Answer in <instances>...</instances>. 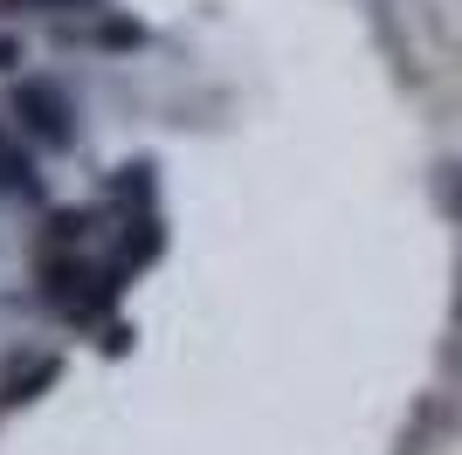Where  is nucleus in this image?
Here are the masks:
<instances>
[{"mask_svg":"<svg viewBox=\"0 0 462 455\" xmlns=\"http://www.w3.org/2000/svg\"><path fill=\"white\" fill-rule=\"evenodd\" d=\"M132 290V269L90 248H49L35 255V303L49 318H62L69 331H104L117 318V303Z\"/></svg>","mask_w":462,"mask_h":455,"instance_id":"1","label":"nucleus"},{"mask_svg":"<svg viewBox=\"0 0 462 455\" xmlns=\"http://www.w3.org/2000/svg\"><path fill=\"white\" fill-rule=\"evenodd\" d=\"M7 117H14V132L42 152V159H56V152L77 145V97L62 90L56 76H14V90H7Z\"/></svg>","mask_w":462,"mask_h":455,"instance_id":"2","label":"nucleus"},{"mask_svg":"<svg viewBox=\"0 0 462 455\" xmlns=\"http://www.w3.org/2000/svg\"><path fill=\"white\" fill-rule=\"evenodd\" d=\"M97 235H111V208L104 200H83V208H42V228L28 235V255H49V248H90Z\"/></svg>","mask_w":462,"mask_h":455,"instance_id":"3","label":"nucleus"},{"mask_svg":"<svg viewBox=\"0 0 462 455\" xmlns=\"http://www.w3.org/2000/svg\"><path fill=\"white\" fill-rule=\"evenodd\" d=\"M159 255H166V214H159V208L111 214V263H125L138 276V269H152Z\"/></svg>","mask_w":462,"mask_h":455,"instance_id":"4","label":"nucleus"},{"mask_svg":"<svg viewBox=\"0 0 462 455\" xmlns=\"http://www.w3.org/2000/svg\"><path fill=\"white\" fill-rule=\"evenodd\" d=\"M0 193L7 200H28V208H49V172H42V152L14 132V125H0Z\"/></svg>","mask_w":462,"mask_h":455,"instance_id":"5","label":"nucleus"},{"mask_svg":"<svg viewBox=\"0 0 462 455\" xmlns=\"http://www.w3.org/2000/svg\"><path fill=\"white\" fill-rule=\"evenodd\" d=\"M62 379V352H49V345H21L14 359H7V373H0V407H28V400H42L49 386Z\"/></svg>","mask_w":462,"mask_h":455,"instance_id":"6","label":"nucleus"},{"mask_svg":"<svg viewBox=\"0 0 462 455\" xmlns=\"http://www.w3.org/2000/svg\"><path fill=\"white\" fill-rule=\"evenodd\" d=\"M97 200H104L111 214L159 208V166H152V159H117V166L97 180Z\"/></svg>","mask_w":462,"mask_h":455,"instance_id":"7","label":"nucleus"},{"mask_svg":"<svg viewBox=\"0 0 462 455\" xmlns=\"http://www.w3.org/2000/svg\"><path fill=\"white\" fill-rule=\"evenodd\" d=\"M62 42H90V49H145V42H152V28H145V21H125V14H111V7H104V14H90V28H62Z\"/></svg>","mask_w":462,"mask_h":455,"instance_id":"8","label":"nucleus"},{"mask_svg":"<svg viewBox=\"0 0 462 455\" xmlns=\"http://www.w3.org/2000/svg\"><path fill=\"white\" fill-rule=\"evenodd\" d=\"M442 428H448V407H442V400H428L421 414H414V428H407V441H401V455H421V449H428V441L442 435Z\"/></svg>","mask_w":462,"mask_h":455,"instance_id":"9","label":"nucleus"},{"mask_svg":"<svg viewBox=\"0 0 462 455\" xmlns=\"http://www.w3.org/2000/svg\"><path fill=\"white\" fill-rule=\"evenodd\" d=\"M435 200H442V214L462 228V159H448V166H435Z\"/></svg>","mask_w":462,"mask_h":455,"instance_id":"10","label":"nucleus"},{"mask_svg":"<svg viewBox=\"0 0 462 455\" xmlns=\"http://www.w3.org/2000/svg\"><path fill=\"white\" fill-rule=\"evenodd\" d=\"M0 7H7V14H28V7H35V14H62V7H69V14H104L111 0H0Z\"/></svg>","mask_w":462,"mask_h":455,"instance_id":"11","label":"nucleus"},{"mask_svg":"<svg viewBox=\"0 0 462 455\" xmlns=\"http://www.w3.org/2000/svg\"><path fill=\"white\" fill-rule=\"evenodd\" d=\"M104 352H111V359H117V352H132V324H125V318L104 324Z\"/></svg>","mask_w":462,"mask_h":455,"instance_id":"12","label":"nucleus"},{"mask_svg":"<svg viewBox=\"0 0 462 455\" xmlns=\"http://www.w3.org/2000/svg\"><path fill=\"white\" fill-rule=\"evenodd\" d=\"M14 70H21V42L0 35V76H14Z\"/></svg>","mask_w":462,"mask_h":455,"instance_id":"13","label":"nucleus"},{"mask_svg":"<svg viewBox=\"0 0 462 455\" xmlns=\"http://www.w3.org/2000/svg\"><path fill=\"white\" fill-rule=\"evenodd\" d=\"M456 324H462V290H456Z\"/></svg>","mask_w":462,"mask_h":455,"instance_id":"14","label":"nucleus"}]
</instances>
